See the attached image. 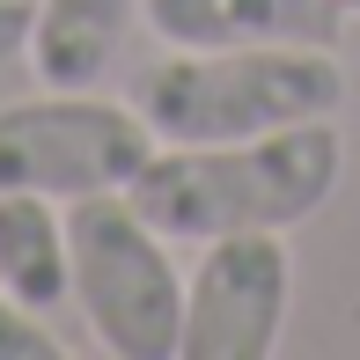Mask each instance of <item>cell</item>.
Wrapping results in <instances>:
<instances>
[{
    "label": "cell",
    "instance_id": "cell-1",
    "mask_svg": "<svg viewBox=\"0 0 360 360\" xmlns=\"http://www.w3.org/2000/svg\"><path fill=\"white\" fill-rule=\"evenodd\" d=\"M338 176H346V140L331 133V118H309L221 147H155L125 199L169 243H214L250 228L287 236L331 206Z\"/></svg>",
    "mask_w": 360,
    "mask_h": 360
},
{
    "label": "cell",
    "instance_id": "cell-2",
    "mask_svg": "<svg viewBox=\"0 0 360 360\" xmlns=\"http://www.w3.org/2000/svg\"><path fill=\"white\" fill-rule=\"evenodd\" d=\"M140 118L162 147H221L280 125L338 118L346 67L331 44H228V52H169L133 81Z\"/></svg>",
    "mask_w": 360,
    "mask_h": 360
},
{
    "label": "cell",
    "instance_id": "cell-5",
    "mask_svg": "<svg viewBox=\"0 0 360 360\" xmlns=\"http://www.w3.org/2000/svg\"><path fill=\"white\" fill-rule=\"evenodd\" d=\"M199 265L184 280V346L176 360H272L294 309V257L287 236L250 228V236L199 243Z\"/></svg>",
    "mask_w": 360,
    "mask_h": 360
},
{
    "label": "cell",
    "instance_id": "cell-6",
    "mask_svg": "<svg viewBox=\"0 0 360 360\" xmlns=\"http://www.w3.org/2000/svg\"><path fill=\"white\" fill-rule=\"evenodd\" d=\"M162 52H228V44H338V0H140Z\"/></svg>",
    "mask_w": 360,
    "mask_h": 360
},
{
    "label": "cell",
    "instance_id": "cell-11",
    "mask_svg": "<svg viewBox=\"0 0 360 360\" xmlns=\"http://www.w3.org/2000/svg\"><path fill=\"white\" fill-rule=\"evenodd\" d=\"M338 8H346V15H353V22H360V0H338Z\"/></svg>",
    "mask_w": 360,
    "mask_h": 360
},
{
    "label": "cell",
    "instance_id": "cell-8",
    "mask_svg": "<svg viewBox=\"0 0 360 360\" xmlns=\"http://www.w3.org/2000/svg\"><path fill=\"white\" fill-rule=\"evenodd\" d=\"M0 287L15 302L44 309L74 302V243H67V214L44 191H0Z\"/></svg>",
    "mask_w": 360,
    "mask_h": 360
},
{
    "label": "cell",
    "instance_id": "cell-10",
    "mask_svg": "<svg viewBox=\"0 0 360 360\" xmlns=\"http://www.w3.org/2000/svg\"><path fill=\"white\" fill-rule=\"evenodd\" d=\"M37 8H44V0H0V67L30 52V30H37Z\"/></svg>",
    "mask_w": 360,
    "mask_h": 360
},
{
    "label": "cell",
    "instance_id": "cell-7",
    "mask_svg": "<svg viewBox=\"0 0 360 360\" xmlns=\"http://www.w3.org/2000/svg\"><path fill=\"white\" fill-rule=\"evenodd\" d=\"M140 0H44L30 30V74L44 89H96L133 30Z\"/></svg>",
    "mask_w": 360,
    "mask_h": 360
},
{
    "label": "cell",
    "instance_id": "cell-3",
    "mask_svg": "<svg viewBox=\"0 0 360 360\" xmlns=\"http://www.w3.org/2000/svg\"><path fill=\"white\" fill-rule=\"evenodd\" d=\"M74 243V309L110 360H176L184 346V272L169 236L125 191H89L67 206Z\"/></svg>",
    "mask_w": 360,
    "mask_h": 360
},
{
    "label": "cell",
    "instance_id": "cell-9",
    "mask_svg": "<svg viewBox=\"0 0 360 360\" xmlns=\"http://www.w3.org/2000/svg\"><path fill=\"white\" fill-rule=\"evenodd\" d=\"M0 360H67V346L44 323V309L15 302L8 287H0Z\"/></svg>",
    "mask_w": 360,
    "mask_h": 360
},
{
    "label": "cell",
    "instance_id": "cell-4",
    "mask_svg": "<svg viewBox=\"0 0 360 360\" xmlns=\"http://www.w3.org/2000/svg\"><path fill=\"white\" fill-rule=\"evenodd\" d=\"M155 147L162 140L140 118V103H110L96 89L0 103V191H44L59 206L89 191H133Z\"/></svg>",
    "mask_w": 360,
    "mask_h": 360
}]
</instances>
